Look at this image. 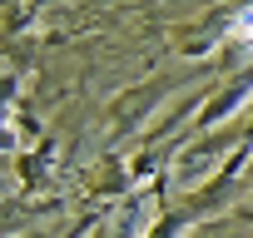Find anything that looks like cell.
I'll return each mask as SVG.
<instances>
[{"mask_svg": "<svg viewBox=\"0 0 253 238\" xmlns=\"http://www.w3.org/2000/svg\"><path fill=\"white\" fill-rule=\"evenodd\" d=\"M238 40L253 50V10H248V15H238Z\"/></svg>", "mask_w": 253, "mask_h": 238, "instance_id": "6da1fadb", "label": "cell"}]
</instances>
